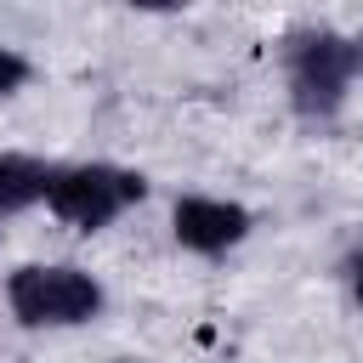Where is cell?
<instances>
[{
  "label": "cell",
  "instance_id": "cell-1",
  "mask_svg": "<svg viewBox=\"0 0 363 363\" xmlns=\"http://www.w3.org/2000/svg\"><path fill=\"white\" fill-rule=\"evenodd\" d=\"M284 74H289V102L301 119H335L346 108L352 79L363 74V34L340 28H301L284 40Z\"/></svg>",
  "mask_w": 363,
  "mask_h": 363
},
{
  "label": "cell",
  "instance_id": "cell-2",
  "mask_svg": "<svg viewBox=\"0 0 363 363\" xmlns=\"http://www.w3.org/2000/svg\"><path fill=\"white\" fill-rule=\"evenodd\" d=\"M6 306L23 329H79L102 318L108 289L74 261H28L6 278Z\"/></svg>",
  "mask_w": 363,
  "mask_h": 363
},
{
  "label": "cell",
  "instance_id": "cell-3",
  "mask_svg": "<svg viewBox=\"0 0 363 363\" xmlns=\"http://www.w3.org/2000/svg\"><path fill=\"white\" fill-rule=\"evenodd\" d=\"M147 199V176L142 170H125V164H108V159H91V164H57L51 170V187H45V210L79 233H102L113 227L130 204Z\"/></svg>",
  "mask_w": 363,
  "mask_h": 363
},
{
  "label": "cell",
  "instance_id": "cell-4",
  "mask_svg": "<svg viewBox=\"0 0 363 363\" xmlns=\"http://www.w3.org/2000/svg\"><path fill=\"white\" fill-rule=\"evenodd\" d=\"M255 227V216L233 199H210V193H182L170 210V233L182 250L193 255H227L233 244H244Z\"/></svg>",
  "mask_w": 363,
  "mask_h": 363
},
{
  "label": "cell",
  "instance_id": "cell-5",
  "mask_svg": "<svg viewBox=\"0 0 363 363\" xmlns=\"http://www.w3.org/2000/svg\"><path fill=\"white\" fill-rule=\"evenodd\" d=\"M51 170L57 164H45L34 153H0V221L28 210V204H40L45 187H51Z\"/></svg>",
  "mask_w": 363,
  "mask_h": 363
},
{
  "label": "cell",
  "instance_id": "cell-6",
  "mask_svg": "<svg viewBox=\"0 0 363 363\" xmlns=\"http://www.w3.org/2000/svg\"><path fill=\"white\" fill-rule=\"evenodd\" d=\"M28 79H34V62L17 45H0V96H17Z\"/></svg>",
  "mask_w": 363,
  "mask_h": 363
},
{
  "label": "cell",
  "instance_id": "cell-7",
  "mask_svg": "<svg viewBox=\"0 0 363 363\" xmlns=\"http://www.w3.org/2000/svg\"><path fill=\"white\" fill-rule=\"evenodd\" d=\"M346 289H352V301L363 306V244L346 255Z\"/></svg>",
  "mask_w": 363,
  "mask_h": 363
}]
</instances>
